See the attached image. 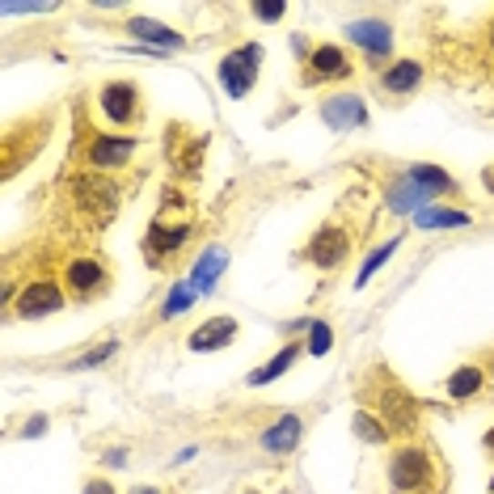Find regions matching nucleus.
<instances>
[{
	"label": "nucleus",
	"instance_id": "obj_1",
	"mask_svg": "<svg viewBox=\"0 0 494 494\" xmlns=\"http://www.w3.org/2000/svg\"><path fill=\"white\" fill-rule=\"evenodd\" d=\"M258 59H262V46L258 43H245L237 46V51H229V56L220 59V85H224V93L229 98H245V93L253 89V81H258Z\"/></svg>",
	"mask_w": 494,
	"mask_h": 494
},
{
	"label": "nucleus",
	"instance_id": "obj_2",
	"mask_svg": "<svg viewBox=\"0 0 494 494\" xmlns=\"http://www.w3.org/2000/svg\"><path fill=\"white\" fill-rule=\"evenodd\" d=\"M431 457H427V448H414V444H406V448L393 452L389 460V482L397 494H414V490H423L427 482H431Z\"/></svg>",
	"mask_w": 494,
	"mask_h": 494
},
{
	"label": "nucleus",
	"instance_id": "obj_3",
	"mask_svg": "<svg viewBox=\"0 0 494 494\" xmlns=\"http://www.w3.org/2000/svg\"><path fill=\"white\" fill-rule=\"evenodd\" d=\"M98 106H102V115L110 118L115 127H131V123H139V115H144L139 89H136L131 81H110V85H102V93H98Z\"/></svg>",
	"mask_w": 494,
	"mask_h": 494
},
{
	"label": "nucleus",
	"instance_id": "obj_4",
	"mask_svg": "<svg viewBox=\"0 0 494 494\" xmlns=\"http://www.w3.org/2000/svg\"><path fill=\"white\" fill-rule=\"evenodd\" d=\"M136 149H139L136 136H98V131H93L89 144H85V165H93V173L118 170V165H127L136 157Z\"/></svg>",
	"mask_w": 494,
	"mask_h": 494
},
{
	"label": "nucleus",
	"instance_id": "obj_5",
	"mask_svg": "<svg viewBox=\"0 0 494 494\" xmlns=\"http://www.w3.org/2000/svg\"><path fill=\"white\" fill-rule=\"evenodd\" d=\"M64 309V288L59 283H51V279H35V283H26L22 296L13 300V313L17 317H51V313Z\"/></svg>",
	"mask_w": 494,
	"mask_h": 494
},
{
	"label": "nucleus",
	"instance_id": "obj_6",
	"mask_svg": "<svg viewBox=\"0 0 494 494\" xmlns=\"http://www.w3.org/2000/svg\"><path fill=\"white\" fill-rule=\"evenodd\" d=\"M72 195H77V203L85 211H102L106 220L118 203V186L110 178H102V173H81V178H72Z\"/></svg>",
	"mask_w": 494,
	"mask_h": 494
},
{
	"label": "nucleus",
	"instance_id": "obj_7",
	"mask_svg": "<svg viewBox=\"0 0 494 494\" xmlns=\"http://www.w3.org/2000/svg\"><path fill=\"white\" fill-rule=\"evenodd\" d=\"M64 288L72 292V296H102L106 288H110V275H106V266L98 262V258H77V262L64 266Z\"/></svg>",
	"mask_w": 494,
	"mask_h": 494
},
{
	"label": "nucleus",
	"instance_id": "obj_8",
	"mask_svg": "<svg viewBox=\"0 0 494 494\" xmlns=\"http://www.w3.org/2000/svg\"><path fill=\"white\" fill-rule=\"evenodd\" d=\"M376 410H380V418H385V427H389L393 436H410L414 423H418V406H414V397L406 389H397V385H389V389L380 393Z\"/></svg>",
	"mask_w": 494,
	"mask_h": 494
},
{
	"label": "nucleus",
	"instance_id": "obj_9",
	"mask_svg": "<svg viewBox=\"0 0 494 494\" xmlns=\"http://www.w3.org/2000/svg\"><path fill=\"white\" fill-rule=\"evenodd\" d=\"M309 77L304 81L317 85V81H346L351 72H355V64H351V56H346L343 46H334V43H322V46H313L309 51Z\"/></svg>",
	"mask_w": 494,
	"mask_h": 494
},
{
	"label": "nucleus",
	"instance_id": "obj_10",
	"mask_svg": "<svg viewBox=\"0 0 494 494\" xmlns=\"http://www.w3.org/2000/svg\"><path fill=\"white\" fill-rule=\"evenodd\" d=\"M322 118L334 127V131H355V127L368 123V106L359 102L355 93H338L322 106Z\"/></svg>",
	"mask_w": 494,
	"mask_h": 494
},
{
	"label": "nucleus",
	"instance_id": "obj_11",
	"mask_svg": "<svg viewBox=\"0 0 494 494\" xmlns=\"http://www.w3.org/2000/svg\"><path fill=\"white\" fill-rule=\"evenodd\" d=\"M346 250H351V237H346L343 229L325 224V229L313 237V245H309V262L322 266V271H334V266L346 258Z\"/></svg>",
	"mask_w": 494,
	"mask_h": 494
},
{
	"label": "nucleus",
	"instance_id": "obj_12",
	"mask_svg": "<svg viewBox=\"0 0 494 494\" xmlns=\"http://www.w3.org/2000/svg\"><path fill=\"white\" fill-rule=\"evenodd\" d=\"M346 35H351V43H355L368 59H389L393 30L385 22H351V26H346Z\"/></svg>",
	"mask_w": 494,
	"mask_h": 494
},
{
	"label": "nucleus",
	"instance_id": "obj_13",
	"mask_svg": "<svg viewBox=\"0 0 494 494\" xmlns=\"http://www.w3.org/2000/svg\"><path fill=\"white\" fill-rule=\"evenodd\" d=\"M237 334H242V325L232 322V317H207L190 334V351H224V346L237 343Z\"/></svg>",
	"mask_w": 494,
	"mask_h": 494
},
{
	"label": "nucleus",
	"instance_id": "obj_14",
	"mask_svg": "<svg viewBox=\"0 0 494 494\" xmlns=\"http://www.w3.org/2000/svg\"><path fill=\"white\" fill-rule=\"evenodd\" d=\"M300 439H304V418L283 414V418H275V423L262 431V448L266 452H292V448H300Z\"/></svg>",
	"mask_w": 494,
	"mask_h": 494
},
{
	"label": "nucleus",
	"instance_id": "obj_15",
	"mask_svg": "<svg viewBox=\"0 0 494 494\" xmlns=\"http://www.w3.org/2000/svg\"><path fill=\"white\" fill-rule=\"evenodd\" d=\"M418 85H423V64H414V59H393L389 68L380 72V89H385V93H397V98L414 93Z\"/></svg>",
	"mask_w": 494,
	"mask_h": 494
},
{
	"label": "nucleus",
	"instance_id": "obj_16",
	"mask_svg": "<svg viewBox=\"0 0 494 494\" xmlns=\"http://www.w3.org/2000/svg\"><path fill=\"white\" fill-rule=\"evenodd\" d=\"M224 266H229V250H220V245H211V250L199 253V262L195 271H190V288L203 296V292L216 288V279L224 275Z\"/></svg>",
	"mask_w": 494,
	"mask_h": 494
},
{
	"label": "nucleus",
	"instance_id": "obj_17",
	"mask_svg": "<svg viewBox=\"0 0 494 494\" xmlns=\"http://www.w3.org/2000/svg\"><path fill=\"white\" fill-rule=\"evenodd\" d=\"M127 30H131V38H139V43H149V46H170V51H178V46H186V38L178 35V30H170V26L161 22H149V17H131L127 22Z\"/></svg>",
	"mask_w": 494,
	"mask_h": 494
},
{
	"label": "nucleus",
	"instance_id": "obj_18",
	"mask_svg": "<svg viewBox=\"0 0 494 494\" xmlns=\"http://www.w3.org/2000/svg\"><path fill=\"white\" fill-rule=\"evenodd\" d=\"M190 242V229L186 224H152V232H149V258L157 262V258H170L173 250H182V245Z\"/></svg>",
	"mask_w": 494,
	"mask_h": 494
},
{
	"label": "nucleus",
	"instance_id": "obj_19",
	"mask_svg": "<svg viewBox=\"0 0 494 494\" xmlns=\"http://www.w3.org/2000/svg\"><path fill=\"white\" fill-rule=\"evenodd\" d=\"M406 178H410L414 186H423L431 199H436V195H457V182H452V178L439 170V165L418 161V165H410V170H406Z\"/></svg>",
	"mask_w": 494,
	"mask_h": 494
},
{
	"label": "nucleus",
	"instance_id": "obj_20",
	"mask_svg": "<svg viewBox=\"0 0 494 494\" xmlns=\"http://www.w3.org/2000/svg\"><path fill=\"white\" fill-rule=\"evenodd\" d=\"M296 359H300V343H288L275 359H266L258 372H250V376H245V385H253V389H258V385H266V380H279L283 372L292 368V364H296Z\"/></svg>",
	"mask_w": 494,
	"mask_h": 494
},
{
	"label": "nucleus",
	"instance_id": "obj_21",
	"mask_svg": "<svg viewBox=\"0 0 494 494\" xmlns=\"http://www.w3.org/2000/svg\"><path fill=\"white\" fill-rule=\"evenodd\" d=\"M414 224H418V229H465L469 216H465V211H448V207H423V211L414 216Z\"/></svg>",
	"mask_w": 494,
	"mask_h": 494
},
{
	"label": "nucleus",
	"instance_id": "obj_22",
	"mask_svg": "<svg viewBox=\"0 0 494 494\" xmlns=\"http://www.w3.org/2000/svg\"><path fill=\"white\" fill-rule=\"evenodd\" d=\"M478 389H482V368H478V364H465V368H457L448 376V397L452 402H465V397H473Z\"/></svg>",
	"mask_w": 494,
	"mask_h": 494
},
{
	"label": "nucleus",
	"instance_id": "obj_23",
	"mask_svg": "<svg viewBox=\"0 0 494 494\" xmlns=\"http://www.w3.org/2000/svg\"><path fill=\"white\" fill-rule=\"evenodd\" d=\"M423 203H431V195H427L423 186H414L410 178H406V182L389 195V207H393V211H410V216H418V211H423Z\"/></svg>",
	"mask_w": 494,
	"mask_h": 494
},
{
	"label": "nucleus",
	"instance_id": "obj_24",
	"mask_svg": "<svg viewBox=\"0 0 494 494\" xmlns=\"http://www.w3.org/2000/svg\"><path fill=\"white\" fill-rule=\"evenodd\" d=\"M351 431H355L364 444H385V439L393 436L389 427H385V418H380V414H368V410H359L355 418H351Z\"/></svg>",
	"mask_w": 494,
	"mask_h": 494
},
{
	"label": "nucleus",
	"instance_id": "obj_25",
	"mask_svg": "<svg viewBox=\"0 0 494 494\" xmlns=\"http://www.w3.org/2000/svg\"><path fill=\"white\" fill-rule=\"evenodd\" d=\"M397 245H402V237H393V242H385V245H380V250H372V258H368V262H364V271H359V275H355V288H368V279L376 275V271H380V266H385V262H389Z\"/></svg>",
	"mask_w": 494,
	"mask_h": 494
},
{
	"label": "nucleus",
	"instance_id": "obj_26",
	"mask_svg": "<svg viewBox=\"0 0 494 494\" xmlns=\"http://www.w3.org/2000/svg\"><path fill=\"white\" fill-rule=\"evenodd\" d=\"M330 346H334V330H330V325H325V322H309V346H304V351L322 359Z\"/></svg>",
	"mask_w": 494,
	"mask_h": 494
},
{
	"label": "nucleus",
	"instance_id": "obj_27",
	"mask_svg": "<svg viewBox=\"0 0 494 494\" xmlns=\"http://www.w3.org/2000/svg\"><path fill=\"white\" fill-rule=\"evenodd\" d=\"M190 304H195V288H190V283H178V288L170 292V300H165L161 317H178V313H186Z\"/></svg>",
	"mask_w": 494,
	"mask_h": 494
},
{
	"label": "nucleus",
	"instance_id": "obj_28",
	"mask_svg": "<svg viewBox=\"0 0 494 494\" xmlns=\"http://www.w3.org/2000/svg\"><path fill=\"white\" fill-rule=\"evenodd\" d=\"M115 351H118L115 343H106V346H98V351H89V355H81V359H77V364H72V368H77V372H85V368H98V364H106V359L115 355Z\"/></svg>",
	"mask_w": 494,
	"mask_h": 494
},
{
	"label": "nucleus",
	"instance_id": "obj_29",
	"mask_svg": "<svg viewBox=\"0 0 494 494\" xmlns=\"http://www.w3.org/2000/svg\"><path fill=\"white\" fill-rule=\"evenodd\" d=\"M283 5H253V17H262V22H279V17H283Z\"/></svg>",
	"mask_w": 494,
	"mask_h": 494
},
{
	"label": "nucleus",
	"instance_id": "obj_30",
	"mask_svg": "<svg viewBox=\"0 0 494 494\" xmlns=\"http://www.w3.org/2000/svg\"><path fill=\"white\" fill-rule=\"evenodd\" d=\"M85 494H115V486L106 482V478H89V482H85Z\"/></svg>",
	"mask_w": 494,
	"mask_h": 494
},
{
	"label": "nucleus",
	"instance_id": "obj_31",
	"mask_svg": "<svg viewBox=\"0 0 494 494\" xmlns=\"http://www.w3.org/2000/svg\"><path fill=\"white\" fill-rule=\"evenodd\" d=\"M38 431H46V418H43V414H38V418H30V423H26V436H38Z\"/></svg>",
	"mask_w": 494,
	"mask_h": 494
},
{
	"label": "nucleus",
	"instance_id": "obj_32",
	"mask_svg": "<svg viewBox=\"0 0 494 494\" xmlns=\"http://www.w3.org/2000/svg\"><path fill=\"white\" fill-rule=\"evenodd\" d=\"M482 186H486V190H490V195H494V165H486V170H482Z\"/></svg>",
	"mask_w": 494,
	"mask_h": 494
},
{
	"label": "nucleus",
	"instance_id": "obj_33",
	"mask_svg": "<svg viewBox=\"0 0 494 494\" xmlns=\"http://www.w3.org/2000/svg\"><path fill=\"white\" fill-rule=\"evenodd\" d=\"M131 494H161V490H152V486H139V490H131Z\"/></svg>",
	"mask_w": 494,
	"mask_h": 494
},
{
	"label": "nucleus",
	"instance_id": "obj_34",
	"mask_svg": "<svg viewBox=\"0 0 494 494\" xmlns=\"http://www.w3.org/2000/svg\"><path fill=\"white\" fill-rule=\"evenodd\" d=\"M486 444H490V452H494V431H490V436H486Z\"/></svg>",
	"mask_w": 494,
	"mask_h": 494
},
{
	"label": "nucleus",
	"instance_id": "obj_35",
	"mask_svg": "<svg viewBox=\"0 0 494 494\" xmlns=\"http://www.w3.org/2000/svg\"><path fill=\"white\" fill-rule=\"evenodd\" d=\"M490 46H494V30H490Z\"/></svg>",
	"mask_w": 494,
	"mask_h": 494
},
{
	"label": "nucleus",
	"instance_id": "obj_36",
	"mask_svg": "<svg viewBox=\"0 0 494 494\" xmlns=\"http://www.w3.org/2000/svg\"><path fill=\"white\" fill-rule=\"evenodd\" d=\"M250 494H253V490H250Z\"/></svg>",
	"mask_w": 494,
	"mask_h": 494
}]
</instances>
